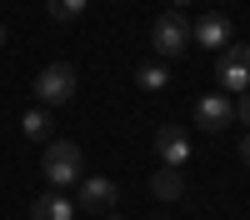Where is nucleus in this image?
<instances>
[{"mask_svg":"<svg viewBox=\"0 0 250 220\" xmlns=\"http://www.w3.org/2000/svg\"><path fill=\"white\" fill-rule=\"evenodd\" d=\"M235 120H240V125H245V130H250V90H245V95H240V105H235Z\"/></svg>","mask_w":250,"mask_h":220,"instance_id":"14","label":"nucleus"},{"mask_svg":"<svg viewBox=\"0 0 250 220\" xmlns=\"http://www.w3.org/2000/svg\"><path fill=\"white\" fill-rule=\"evenodd\" d=\"M215 80L225 90H250V45H225L220 60H215Z\"/></svg>","mask_w":250,"mask_h":220,"instance_id":"5","label":"nucleus"},{"mask_svg":"<svg viewBox=\"0 0 250 220\" xmlns=\"http://www.w3.org/2000/svg\"><path fill=\"white\" fill-rule=\"evenodd\" d=\"M175 5H190V0H175Z\"/></svg>","mask_w":250,"mask_h":220,"instance_id":"17","label":"nucleus"},{"mask_svg":"<svg viewBox=\"0 0 250 220\" xmlns=\"http://www.w3.org/2000/svg\"><path fill=\"white\" fill-rule=\"evenodd\" d=\"M150 45H155V55H160V60H175V55H185V45H190V20H185L180 10L160 15L155 25H150Z\"/></svg>","mask_w":250,"mask_h":220,"instance_id":"3","label":"nucleus"},{"mask_svg":"<svg viewBox=\"0 0 250 220\" xmlns=\"http://www.w3.org/2000/svg\"><path fill=\"white\" fill-rule=\"evenodd\" d=\"M150 195H155V200H180V195H185V175L170 170V165H160V170L150 175Z\"/></svg>","mask_w":250,"mask_h":220,"instance_id":"10","label":"nucleus"},{"mask_svg":"<svg viewBox=\"0 0 250 220\" xmlns=\"http://www.w3.org/2000/svg\"><path fill=\"white\" fill-rule=\"evenodd\" d=\"M105 220H130V215H105Z\"/></svg>","mask_w":250,"mask_h":220,"instance_id":"16","label":"nucleus"},{"mask_svg":"<svg viewBox=\"0 0 250 220\" xmlns=\"http://www.w3.org/2000/svg\"><path fill=\"white\" fill-rule=\"evenodd\" d=\"M45 10L55 20H75V15H85V0H45Z\"/></svg>","mask_w":250,"mask_h":220,"instance_id":"13","label":"nucleus"},{"mask_svg":"<svg viewBox=\"0 0 250 220\" xmlns=\"http://www.w3.org/2000/svg\"><path fill=\"white\" fill-rule=\"evenodd\" d=\"M20 130H25L30 140H45V135H50V110H45V105L25 110V115H20Z\"/></svg>","mask_w":250,"mask_h":220,"instance_id":"11","label":"nucleus"},{"mask_svg":"<svg viewBox=\"0 0 250 220\" xmlns=\"http://www.w3.org/2000/svg\"><path fill=\"white\" fill-rule=\"evenodd\" d=\"M30 220H75V200L60 195V190L35 195V200H30Z\"/></svg>","mask_w":250,"mask_h":220,"instance_id":"9","label":"nucleus"},{"mask_svg":"<svg viewBox=\"0 0 250 220\" xmlns=\"http://www.w3.org/2000/svg\"><path fill=\"white\" fill-rule=\"evenodd\" d=\"M240 160H245V165H250V135L240 140Z\"/></svg>","mask_w":250,"mask_h":220,"instance_id":"15","label":"nucleus"},{"mask_svg":"<svg viewBox=\"0 0 250 220\" xmlns=\"http://www.w3.org/2000/svg\"><path fill=\"white\" fill-rule=\"evenodd\" d=\"M40 170H45V180L55 190H65V185H80V180H85V155H80V145H70V140H50Z\"/></svg>","mask_w":250,"mask_h":220,"instance_id":"1","label":"nucleus"},{"mask_svg":"<svg viewBox=\"0 0 250 220\" xmlns=\"http://www.w3.org/2000/svg\"><path fill=\"white\" fill-rule=\"evenodd\" d=\"M115 200H120V185H115L110 175H85V180H80V195H75V210H85V215H110Z\"/></svg>","mask_w":250,"mask_h":220,"instance_id":"4","label":"nucleus"},{"mask_svg":"<svg viewBox=\"0 0 250 220\" xmlns=\"http://www.w3.org/2000/svg\"><path fill=\"white\" fill-rule=\"evenodd\" d=\"M135 85L140 90H165V85H170V70H165V65H140L135 70Z\"/></svg>","mask_w":250,"mask_h":220,"instance_id":"12","label":"nucleus"},{"mask_svg":"<svg viewBox=\"0 0 250 220\" xmlns=\"http://www.w3.org/2000/svg\"><path fill=\"white\" fill-rule=\"evenodd\" d=\"M195 125L200 130H225V125H230V95H200L195 100Z\"/></svg>","mask_w":250,"mask_h":220,"instance_id":"8","label":"nucleus"},{"mask_svg":"<svg viewBox=\"0 0 250 220\" xmlns=\"http://www.w3.org/2000/svg\"><path fill=\"white\" fill-rule=\"evenodd\" d=\"M75 85H80V80H75V70L65 65V60H55V65H45V70L35 75V100H40L45 110L70 105V100H75Z\"/></svg>","mask_w":250,"mask_h":220,"instance_id":"2","label":"nucleus"},{"mask_svg":"<svg viewBox=\"0 0 250 220\" xmlns=\"http://www.w3.org/2000/svg\"><path fill=\"white\" fill-rule=\"evenodd\" d=\"M0 40H5V25H0Z\"/></svg>","mask_w":250,"mask_h":220,"instance_id":"18","label":"nucleus"},{"mask_svg":"<svg viewBox=\"0 0 250 220\" xmlns=\"http://www.w3.org/2000/svg\"><path fill=\"white\" fill-rule=\"evenodd\" d=\"M190 40L220 55L225 45H230V15H200V20H195V30H190Z\"/></svg>","mask_w":250,"mask_h":220,"instance_id":"7","label":"nucleus"},{"mask_svg":"<svg viewBox=\"0 0 250 220\" xmlns=\"http://www.w3.org/2000/svg\"><path fill=\"white\" fill-rule=\"evenodd\" d=\"M155 155H160V165L180 170L185 160H190V135H185L180 125H160L155 130Z\"/></svg>","mask_w":250,"mask_h":220,"instance_id":"6","label":"nucleus"}]
</instances>
